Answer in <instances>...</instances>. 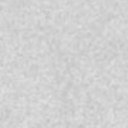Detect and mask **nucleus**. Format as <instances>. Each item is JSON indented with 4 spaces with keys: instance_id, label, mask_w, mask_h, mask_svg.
<instances>
[]
</instances>
